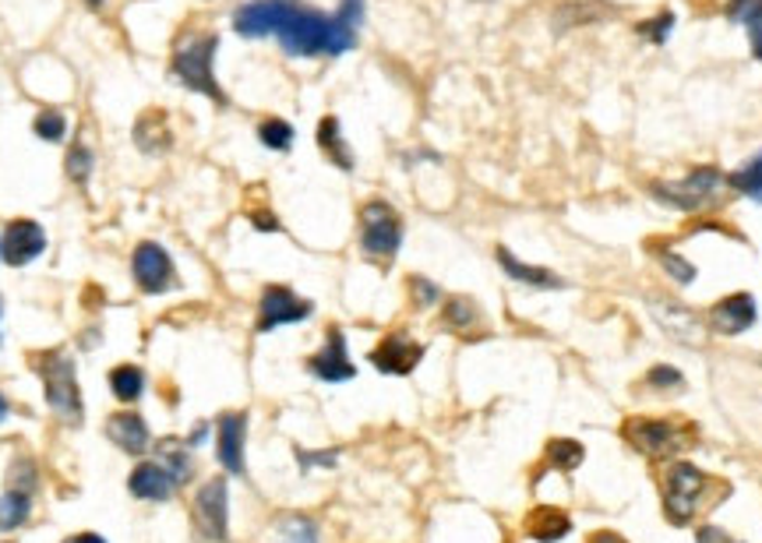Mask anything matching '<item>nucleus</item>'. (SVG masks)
I'll use <instances>...</instances> for the list:
<instances>
[{
  "instance_id": "1",
  "label": "nucleus",
  "mask_w": 762,
  "mask_h": 543,
  "mask_svg": "<svg viewBox=\"0 0 762 543\" xmlns=\"http://www.w3.org/2000/svg\"><path fill=\"white\" fill-rule=\"evenodd\" d=\"M276 39L293 57H339L356 47V28L339 14H325L301 0H290L279 19Z\"/></svg>"
},
{
  "instance_id": "2",
  "label": "nucleus",
  "mask_w": 762,
  "mask_h": 543,
  "mask_svg": "<svg viewBox=\"0 0 762 543\" xmlns=\"http://www.w3.org/2000/svg\"><path fill=\"white\" fill-rule=\"evenodd\" d=\"M216 53H219V36L213 28H191V33H184L173 43L170 74L188 93H198L205 99H213L216 107H227L230 99L216 82Z\"/></svg>"
},
{
  "instance_id": "3",
  "label": "nucleus",
  "mask_w": 762,
  "mask_h": 543,
  "mask_svg": "<svg viewBox=\"0 0 762 543\" xmlns=\"http://www.w3.org/2000/svg\"><path fill=\"white\" fill-rule=\"evenodd\" d=\"M36 371L43 378V396H47L50 410L71 427H82L85 420V406H82V391H78V374H74V360L64 350H47L36 353Z\"/></svg>"
},
{
  "instance_id": "4",
  "label": "nucleus",
  "mask_w": 762,
  "mask_h": 543,
  "mask_svg": "<svg viewBox=\"0 0 762 543\" xmlns=\"http://www.w3.org/2000/svg\"><path fill=\"white\" fill-rule=\"evenodd\" d=\"M724 184L727 180L716 166H696L685 180H656V184H650V194L675 213H702L721 198Z\"/></svg>"
},
{
  "instance_id": "5",
  "label": "nucleus",
  "mask_w": 762,
  "mask_h": 543,
  "mask_svg": "<svg viewBox=\"0 0 762 543\" xmlns=\"http://www.w3.org/2000/svg\"><path fill=\"white\" fill-rule=\"evenodd\" d=\"M710 487V476L692 462H670L664 476H661V491H664V516L670 526H689L699 508H702V494Z\"/></svg>"
},
{
  "instance_id": "6",
  "label": "nucleus",
  "mask_w": 762,
  "mask_h": 543,
  "mask_svg": "<svg viewBox=\"0 0 762 543\" xmlns=\"http://www.w3.org/2000/svg\"><path fill=\"white\" fill-rule=\"evenodd\" d=\"M621 437L650 459H667V456H675V451L696 445L692 442L696 431L689 424L661 420V417H629L621 424Z\"/></svg>"
},
{
  "instance_id": "7",
  "label": "nucleus",
  "mask_w": 762,
  "mask_h": 543,
  "mask_svg": "<svg viewBox=\"0 0 762 543\" xmlns=\"http://www.w3.org/2000/svg\"><path fill=\"white\" fill-rule=\"evenodd\" d=\"M402 244V219L388 202L375 198L361 208V251L367 258L392 262Z\"/></svg>"
},
{
  "instance_id": "8",
  "label": "nucleus",
  "mask_w": 762,
  "mask_h": 543,
  "mask_svg": "<svg viewBox=\"0 0 762 543\" xmlns=\"http://www.w3.org/2000/svg\"><path fill=\"white\" fill-rule=\"evenodd\" d=\"M131 276L134 282H138V290L156 297V293H170L177 290V265L167 251H162L159 244H153V240H145V244L134 248V258H131Z\"/></svg>"
},
{
  "instance_id": "9",
  "label": "nucleus",
  "mask_w": 762,
  "mask_h": 543,
  "mask_svg": "<svg viewBox=\"0 0 762 543\" xmlns=\"http://www.w3.org/2000/svg\"><path fill=\"white\" fill-rule=\"evenodd\" d=\"M194 522H198L202 536L227 543L230 540V497H227V480L213 476L205 480L202 491L194 494Z\"/></svg>"
},
{
  "instance_id": "10",
  "label": "nucleus",
  "mask_w": 762,
  "mask_h": 543,
  "mask_svg": "<svg viewBox=\"0 0 762 543\" xmlns=\"http://www.w3.org/2000/svg\"><path fill=\"white\" fill-rule=\"evenodd\" d=\"M311 300L304 297H297L290 286H265L262 290V300H258V322H254V328L262 331H276L282 325H297V322H304L311 318Z\"/></svg>"
},
{
  "instance_id": "11",
  "label": "nucleus",
  "mask_w": 762,
  "mask_h": 543,
  "mask_svg": "<svg viewBox=\"0 0 762 543\" xmlns=\"http://www.w3.org/2000/svg\"><path fill=\"white\" fill-rule=\"evenodd\" d=\"M43 251H47V230H43L36 219H14L8 222V230L0 233V258L11 268L36 262Z\"/></svg>"
},
{
  "instance_id": "12",
  "label": "nucleus",
  "mask_w": 762,
  "mask_h": 543,
  "mask_svg": "<svg viewBox=\"0 0 762 543\" xmlns=\"http://www.w3.org/2000/svg\"><path fill=\"white\" fill-rule=\"evenodd\" d=\"M307 371L315 374L318 382L325 385H342V382H353L356 378V367L350 360V350H347V336H342V328H328V336L322 342V350L307 360Z\"/></svg>"
},
{
  "instance_id": "13",
  "label": "nucleus",
  "mask_w": 762,
  "mask_h": 543,
  "mask_svg": "<svg viewBox=\"0 0 762 543\" xmlns=\"http://www.w3.org/2000/svg\"><path fill=\"white\" fill-rule=\"evenodd\" d=\"M424 360V346L413 342L407 331H392V336H385L375 350H371V364H375L382 374H410L416 364Z\"/></svg>"
},
{
  "instance_id": "14",
  "label": "nucleus",
  "mask_w": 762,
  "mask_h": 543,
  "mask_svg": "<svg viewBox=\"0 0 762 543\" xmlns=\"http://www.w3.org/2000/svg\"><path fill=\"white\" fill-rule=\"evenodd\" d=\"M290 0H247L233 11V28L237 36L244 39H265V36H276L282 11H287Z\"/></svg>"
},
{
  "instance_id": "15",
  "label": "nucleus",
  "mask_w": 762,
  "mask_h": 543,
  "mask_svg": "<svg viewBox=\"0 0 762 543\" xmlns=\"http://www.w3.org/2000/svg\"><path fill=\"white\" fill-rule=\"evenodd\" d=\"M244 437H247V413H222L216 424V456L222 470L241 476L244 473Z\"/></svg>"
},
{
  "instance_id": "16",
  "label": "nucleus",
  "mask_w": 762,
  "mask_h": 543,
  "mask_svg": "<svg viewBox=\"0 0 762 543\" xmlns=\"http://www.w3.org/2000/svg\"><path fill=\"white\" fill-rule=\"evenodd\" d=\"M755 297L752 293H730L721 304L710 307V328L721 336H741L755 325Z\"/></svg>"
},
{
  "instance_id": "17",
  "label": "nucleus",
  "mask_w": 762,
  "mask_h": 543,
  "mask_svg": "<svg viewBox=\"0 0 762 543\" xmlns=\"http://www.w3.org/2000/svg\"><path fill=\"white\" fill-rule=\"evenodd\" d=\"M653 318L661 322V328L667 331L670 339L689 342V346H699V342H702V325H699V318H696V311L681 307L678 300L656 297V300H653Z\"/></svg>"
},
{
  "instance_id": "18",
  "label": "nucleus",
  "mask_w": 762,
  "mask_h": 543,
  "mask_svg": "<svg viewBox=\"0 0 762 543\" xmlns=\"http://www.w3.org/2000/svg\"><path fill=\"white\" fill-rule=\"evenodd\" d=\"M107 434L117 448L128 451V456H145V451L153 448V431H148L142 413H131V410L113 413L107 420Z\"/></svg>"
},
{
  "instance_id": "19",
  "label": "nucleus",
  "mask_w": 762,
  "mask_h": 543,
  "mask_svg": "<svg viewBox=\"0 0 762 543\" xmlns=\"http://www.w3.org/2000/svg\"><path fill=\"white\" fill-rule=\"evenodd\" d=\"M128 491L134 497H142V502H167L177 491V484L162 462H138L128 476Z\"/></svg>"
},
{
  "instance_id": "20",
  "label": "nucleus",
  "mask_w": 762,
  "mask_h": 543,
  "mask_svg": "<svg viewBox=\"0 0 762 543\" xmlns=\"http://www.w3.org/2000/svg\"><path fill=\"white\" fill-rule=\"evenodd\" d=\"M527 533L541 543H558L572 533V516L555 505H541L527 516Z\"/></svg>"
},
{
  "instance_id": "21",
  "label": "nucleus",
  "mask_w": 762,
  "mask_h": 543,
  "mask_svg": "<svg viewBox=\"0 0 762 543\" xmlns=\"http://www.w3.org/2000/svg\"><path fill=\"white\" fill-rule=\"evenodd\" d=\"M170 142H173V134H170L167 113L162 110H145L134 120V145H138L145 156H159L162 148H170Z\"/></svg>"
},
{
  "instance_id": "22",
  "label": "nucleus",
  "mask_w": 762,
  "mask_h": 543,
  "mask_svg": "<svg viewBox=\"0 0 762 543\" xmlns=\"http://www.w3.org/2000/svg\"><path fill=\"white\" fill-rule=\"evenodd\" d=\"M498 265L505 268V276H508V279L527 282V286H536V290H561V286H565V279H561V276H555V272H551V268L519 262L516 254L508 251V248H498Z\"/></svg>"
},
{
  "instance_id": "23",
  "label": "nucleus",
  "mask_w": 762,
  "mask_h": 543,
  "mask_svg": "<svg viewBox=\"0 0 762 543\" xmlns=\"http://www.w3.org/2000/svg\"><path fill=\"white\" fill-rule=\"evenodd\" d=\"M582 459H586V448H582L576 437H551L547 442V451H544V470H561V473H572L582 466Z\"/></svg>"
},
{
  "instance_id": "24",
  "label": "nucleus",
  "mask_w": 762,
  "mask_h": 543,
  "mask_svg": "<svg viewBox=\"0 0 762 543\" xmlns=\"http://www.w3.org/2000/svg\"><path fill=\"white\" fill-rule=\"evenodd\" d=\"M318 145H322V153L339 166V170H353V153H350L347 138H342V128H339L336 117H322V124H318Z\"/></svg>"
},
{
  "instance_id": "25",
  "label": "nucleus",
  "mask_w": 762,
  "mask_h": 543,
  "mask_svg": "<svg viewBox=\"0 0 762 543\" xmlns=\"http://www.w3.org/2000/svg\"><path fill=\"white\" fill-rule=\"evenodd\" d=\"M159 462L167 466V473L173 476L177 487H184L191 473H194V462H191V445L188 442H177V437H167L159 445Z\"/></svg>"
},
{
  "instance_id": "26",
  "label": "nucleus",
  "mask_w": 762,
  "mask_h": 543,
  "mask_svg": "<svg viewBox=\"0 0 762 543\" xmlns=\"http://www.w3.org/2000/svg\"><path fill=\"white\" fill-rule=\"evenodd\" d=\"M727 19L749 28L752 53L755 60H762V0H727Z\"/></svg>"
},
{
  "instance_id": "27",
  "label": "nucleus",
  "mask_w": 762,
  "mask_h": 543,
  "mask_svg": "<svg viewBox=\"0 0 762 543\" xmlns=\"http://www.w3.org/2000/svg\"><path fill=\"white\" fill-rule=\"evenodd\" d=\"M28 516H33V497H28V491L11 487L4 497H0V530H4V533L22 530V526L28 522Z\"/></svg>"
},
{
  "instance_id": "28",
  "label": "nucleus",
  "mask_w": 762,
  "mask_h": 543,
  "mask_svg": "<svg viewBox=\"0 0 762 543\" xmlns=\"http://www.w3.org/2000/svg\"><path fill=\"white\" fill-rule=\"evenodd\" d=\"M110 391L121 402H138L142 399V391H145V374L142 367H134V364H121V367H113L110 371Z\"/></svg>"
},
{
  "instance_id": "29",
  "label": "nucleus",
  "mask_w": 762,
  "mask_h": 543,
  "mask_svg": "<svg viewBox=\"0 0 762 543\" xmlns=\"http://www.w3.org/2000/svg\"><path fill=\"white\" fill-rule=\"evenodd\" d=\"M727 184L735 188L738 194H745V198H752L762 205V153L752 156L749 162L741 166V170H735L727 177Z\"/></svg>"
},
{
  "instance_id": "30",
  "label": "nucleus",
  "mask_w": 762,
  "mask_h": 543,
  "mask_svg": "<svg viewBox=\"0 0 762 543\" xmlns=\"http://www.w3.org/2000/svg\"><path fill=\"white\" fill-rule=\"evenodd\" d=\"M93 166H96L93 148H88L85 142H74V145L68 148L64 170H68V180H71V184L85 188V184H88V177H93Z\"/></svg>"
},
{
  "instance_id": "31",
  "label": "nucleus",
  "mask_w": 762,
  "mask_h": 543,
  "mask_svg": "<svg viewBox=\"0 0 762 543\" xmlns=\"http://www.w3.org/2000/svg\"><path fill=\"white\" fill-rule=\"evenodd\" d=\"M258 142L265 148H273V153H290V148H293V128L287 124V120L268 117L258 124Z\"/></svg>"
},
{
  "instance_id": "32",
  "label": "nucleus",
  "mask_w": 762,
  "mask_h": 543,
  "mask_svg": "<svg viewBox=\"0 0 762 543\" xmlns=\"http://www.w3.org/2000/svg\"><path fill=\"white\" fill-rule=\"evenodd\" d=\"M476 322H481V314H476L470 297H448L445 300V325L452 328V331H467Z\"/></svg>"
},
{
  "instance_id": "33",
  "label": "nucleus",
  "mask_w": 762,
  "mask_h": 543,
  "mask_svg": "<svg viewBox=\"0 0 762 543\" xmlns=\"http://www.w3.org/2000/svg\"><path fill=\"white\" fill-rule=\"evenodd\" d=\"M33 131H36V138L57 145V142L68 138V117H64L61 110H39Z\"/></svg>"
},
{
  "instance_id": "34",
  "label": "nucleus",
  "mask_w": 762,
  "mask_h": 543,
  "mask_svg": "<svg viewBox=\"0 0 762 543\" xmlns=\"http://www.w3.org/2000/svg\"><path fill=\"white\" fill-rule=\"evenodd\" d=\"M279 533L287 536L290 543H318L315 522L304 519V516H287V519L279 522Z\"/></svg>"
},
{
  "instance_id": "35",
  "label": "nucleus",
  "mask_w": 762,
  "mask_h": 543,
  "mask_svg": "<svg viewBox=\"0 0 762 543\" xmlns=\"http://www.w3.org/2000/svg\"><path fill=\"white\" fill-rule=\"evenodd\" d=\"M407 286H410L413 307H431V304H438V300H442V290L431 279H424V276H413Z\"/></svg>"
},
{
  "instance_id": "36",
  "label": "nucleus",
  "mask_w": 762,
  "mask_h": 543,
  "mask_svg": "<svg viewBox=\"0 0 762 543\" xmlns=\"http://www.w3.org/2000/svg\"><path fill=\"white\" fill-rule=\"evenodd\" d=\"M670 28H675V14H670V11H661L653 22H642V25H639V36H646V39H653V43H656V47H661V43H667Z\"/></svg>"
},
{
  "instance_id": "37",
  "label": "nucleus",
  "mask_w": 762,
  "mask_h": 543,
  "mask_svg": "<svg viewBox=\"0 0 762 543\" xmlns=\"http://www.w3.org/2000/svg\"><path fill=\"white\" fill-rule=\"evenodd\" d=\"M297 462H301V470H332V466L339 462V451H304L297 448Z\"/></svg>"
},
{
  "instance_id": "38",
  "label": "nucleus",
  "mask_w": 762,
  "mask_h": 543,
  "mask_svg": "<svg viewBox=\"0 0 762 543\" xmlns=\"http://www.w3.org/2000/svg\"><path fill=\"white\" fill-rule=\"evenodd\" d=\"M646 382H650L653 388H661V391H667V388H681V385H685L681 371H678V367H667V364H656V367L646 374Z\"/></svg>"
},
{
  "instance_id": "39",
  "label": "nucleus",
  "mask_w": 762,
  "mask_h": 543,
  "mask_svg": "<svg viewBox=\"0 0 762 543\" xmlns=\"http://www.w3.org/2000/svg\"><path fill=\"white\" fill-rule=\"evenodd\" d=\"M661 265L670 272V279H678V282H685V286H689V282L696 279L692 262H685V258H678V254H670V251H664V254H661Z\"/></svg>"
},
{
  "instance_id": "40",
  "label": "nucleus",
  "mask_w": 762,
  "mask_h": 543,
  "mask_svg": "<svg viewBox=\"0 0 762 543\" xmlns=\"http://www.w3.org/2000/svg\"><path fill=\"white\" fill-rule=\"evenodd\" d=\"M696 543H738V540L730 536V533L724 530V526H713V522H706V526H699Z\"/></svg>"
},
{
  "instance_id": "41",
  "label": "nucleus",
  "mask_w": 762,
  "mask_h": 543,
  "mask_svg": "<svg viewBox=\"0 0 762 543\" xmlns=\"http://www.w3.org/2000/svg\"><path fill=\"white\" fill-rule=\"evenodd\" d=\"M251 222L258 226L262 233H279V219L268 213V208H258V213H251Z\"/></svg>"
},
{
  "instance_id": "42",
  "label": "nucleus",
  "mask_w": 762,
  "mask_h": 543,
  "mask_svg": "<svg viewBox=\"0 0 762 543\" xmlns=\"http://www.w3.org/2000/svg\"><path fill=\"white\" fill-rule=\"evenodd\" d=\"M586 543H629V540H625L621 533H615V530H596V533L586 536Z\"/></svg>"
},
{
  "instance_id": "43",
  "label": "nucleus",
  "mask_w": 762,
  "mask_h": 543,
  "mask_svg": "<svg viewBox=\"0 0 762 543\" xmlns=\"http://www.w3.org/2000/svg\"><path fill=\"white\" fill-rule=\"evenodd\" d=\"M205 437H208V424H198V427H194V431L188 434V445H191V448H198V445L205 442Z\"/></svg>"
},
{
  "instance_id": "44",
  "label": "nucleus",
  "mask_w": 762,
  "mask_h": 543,
  "mask_svg": "<svg viewBox=\"0 0 762 543\" xmlns=\"http://www.w3.org/2000/svg\"><path fill=\"white\" fill-rule=\"evenodd\" d=\"M71 543H107V540H102L99 533H78Z\"/></svg>"
},
{
  "instance_id": "45",
  "label": "nucleus",
  "mask_w": 762,
  "mask_h": 543,
  "mask_svg": "<svg viewBox=\"0 0 762 543\" xmlns=\"http://www.w3.org/2000/svg\"><path fill=\"white\" fill-rule=\"evenodd\" d=\"M8 413H11V410H8V399L0 396V424H4V420H8Z\"/></svg>"
},
{
  "instance_id": "46",
  "label": "nucleus",
  "mask_w": 762,
  "mask_h": 543,
  "mask_svg": "<svg viewBox=\"0 0 762 543\" xmlns=\"http://www.w3.org/2000/svg\"><path fill=\"white\" fill-rule=\"evenodd\" d=\"M85 4L93 8V11H99V8H102V0H85Z\"/></svg>"
},
{
  "instance_id": "47",
  "label": "nucleus",
  "mask_w": 762,
  "mask_h": 543,
  "mask_svg": "<svg viewBox=\"0 0 762 543\" xmlns=\"http://www.w3.org/2000/svg\"><path fill=\"white\" fill-rule=\"evenodd\" d=\"M481 4H487V0H481Z\"/></svg>"
}]
</instances>
